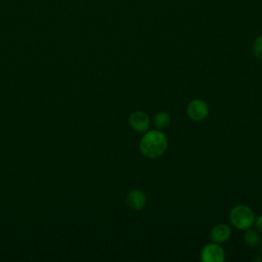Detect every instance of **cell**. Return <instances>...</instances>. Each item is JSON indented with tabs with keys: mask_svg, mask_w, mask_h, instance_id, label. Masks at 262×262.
Segmentation results:
<instances>
[{
	"mask_svg": "<svg viewBox=\"0 0 262 262\" xmlns=\"http://www.w3.org/2000/svg\"><path fill=\"white\" fill-rule=\"evenodd\" d=\"M168 147V139L166 135L159 129L147 130L144 132L139 143L141 154L149 159L161 157Z\"/></svg>",
	"mask_w": 262,
	"mask_h": 262,
	"instance_id": "1",
	"label": "cell"
},
{
	"mask_svg": "<svg viewBox=\"0 0 262 262\" xmlns=\"http://www.w3.org/2000/svg\"><path fill=\"white\" fill-rule=\"evenodd\" d=\"M255 219L253 210L245 205H236L229 212V220L231 224L241 230L251 228L255 223Z\"/></svg>",
	"mask_w": 262,
	"mask_h": 262,
	"instance_id": "2",
	"label": "cell"
},
{
	"mask_svg": "<svg viewBox=\"0 0 262 262\" xmlns=\"http://www.w3.org/2000/svg\"><path fill=\"white\" fill-rule=\"evenodd\" d=\"M224 259V250L217 243L207 244L202 249L201 260L203 262H223Z\"/></svg>",
	"mask_w": 262,
	"mask_h": 262,
	"instance_id": "3",
	"label": "cell"
},
{
	"mask_svg": "<svg viewBox=\"0 0 262 262\" xmlns=\"http://www.w3.org/2000/svg\"><path fill=\"white\" fill-rule=\"evenodd\" d=\"M187 115L192 121H203L209 115V106L202 99H193L187 105Z\"/></svg>",
	"mask_w": 262,
	"mask_h": 262,
	"instance_id": "4",
	"label": "cell"
},
{
	"mask_svg": "<svg viewBox=\"0 0 262 262\" xmlns=\"http://www.w3.org/2000/svg\"><path fill=\"white\" fill-rule=\"evenodd\" d=\"M129 123L133 130L144 133L148 130L150 125L149 117L142 111H135L129 117Z\"/></svg>",
	"mask_w": 262,
	"mask_h": 262,
	"instance_id": "5",
	"label": "cell"
},
{
	"mask_svg": "<svg viewBox=\"0 0 262 262\" xmlns=\"http://www.w3.org/2000/svg\"><path fill=\"white\" fill-rule=\"evenodd\" d=\"M146 196L145 193L138 188L131 189L127 195V205L135 211H139L145 207Z\"/></svg>",
	"mask_w": 262,
	"mask_h": 262,
	"instance_id": "6",
	"label": "cell"
},
{
	"mask_svg": "<svg viewBox=\"0 0 262 262\" xmlns=\"http://www.w3.org/2000/svg\"><path fill=\"white\" fill-rule=\"evenodd\" d=\"M230 234H231L230 227L223 223L215 225L210 232L211 239L217 244L226 242L230 237Z\"/></svg>",
	"mask_w": 262,
	"mask_h": 262,
	"instance_id": "7",
	"label": "cell"
},
{
	"mask_svg": "<svg viewBox=\"0 0 262 262\" xmlns=\"http://www.w3.org/2000/svg\"><path fill=\"white\" fill-rule=\"evenodd\" d=\"M246 233L244 235V241L245 244L249 247V248H256L257 246H259L261 239H260V234L257 230L248 228L246 229Z\"/></svg>",
	"mask_w": 262,
	"mask_h": 262,
	"instance_id": "8",
	"label": "cell"
},
{
	"mask_svg": "<svg viewBox=\"0 0 262 262\" xmlns=\"http://www.w3.org/2000/svg\"><path fill=\"white\" fill-rule=\"evenodd\" d=\"M170 121V115L167 112H160L154 118V125L157 129L163 130L169 126Z\"/></svg>",
	"mask_w": 262,
	"mask_h": 262,
	"instance_id": "9",
	"label": "cell"
},
{
	"mask_svg": "<svg viewBox=\"0 0 262 262\" xmlns=\"http://www.w3.org/2000/svg\"><path fill=\"white\" fill-rule=\"evenodd\" d=\"M253 51H254V54L257 58L262 59V36L258 37L255 40L254 46H253Z\"/></svg>",
	"mask_w": 262,
	"mask_h": 262,
	"instance_id": "10",
	"label": "cell"
},
{
	"mask_svg": "<svg viewBox=\"0 0 262 262\" xmlns=\"http://www.w3.org/2000/svg\"><path fill=\"white\" fill-rule=\"evenodd\" d=\"M258 229V231L262 232V215H260L257 219H255V223H254Z\"/></svg>",
	"mask_w": 262,
	"mask_h": 262,
	"instance_id": "11",
	"label": "cell"
},
{
	"mask_svg": "<svg viewBox=\"0 0 262 262\" xmlns=\"http://www.w3.org/2000/svg\"><path fill=\"white\" fill-rule=\"evenodd\" d=\"M261 253H262V242H261Z\"/></svg>",
	"mask_w": 262,
	"mask_h": 262,
	"instance_id": "12",
	"label": "cell"
}]
</instances>
